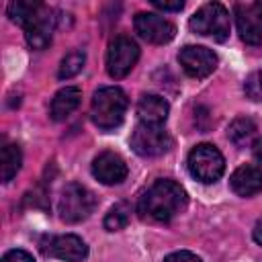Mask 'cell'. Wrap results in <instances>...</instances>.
<instances>
[{
  "label": "cell",
  "instance_id": "cell-17",
  "mask_svg": "<svg viewBox=\"0 0 262 262\" xmlns=\"http://www.w3.org/2000/svg\"><path fill=\"white\" fill-rule=\"evenodd\" d=\"M20 164H23L20 147L16 143H6L2 147V156H0V176H2V182H10L16 176V172L20 170Z\"/></svg>",
  "mask_w": 262,
  "mask_h": 262
},
{
  "label": "cell",
  "instance_id": "cell-23",
  "mask_svg": "<svg viewBox=\"0 0 262 262\" xmlns=\"http://www.w3.org/2000/svg\"><path fill=\"white\" fill-rule=\"evenodd\" d=\"M164 262H201V258L188 250H180V252H172L164 258Z\"/></svg>",
  "mask_w": 262,
  "mask_h": 262
},
{
  "label": "cell",
  "instance_id": "cell-16",
  "mask_svg": "<svg viewBox=\"0 0 262 262\" xmlns=\"http://www.w3.org/2000/svg\"><path fill=\"white\" fill-rule=\"evenodd\" d=\"M80 100H82L80 88H76V86L61 88L51 100V119L53 121H66L80 106Z\"/></svg>",
  "mask_w": 262,
  "mask_h": 262
},
{
  "label": "cell",
  "instance_id": "cell-1",
  "mask_svg": "<svg viewBox=\"0 0 262 262\" xmlns=\"http://www.w3.org/2000/svg\"><path fill=\"white\" fill-rule=\"evenodd\" d=\"M186 190L178 182L170 178H160L149 184L147 190L139 196L137 213L145 221L168 223L186 207Z\"/></svg>",
  "mask_w": 262,
  "mask_h": 262
},
{
  "label": "cell",
  "instance_id": "cell-25",
  "mask_svg": "<svg viewBox=\"0 0 262 262\" xmlns=\"http://www.w3.org/2000/svg\"><path fill=\"white\" fill-rule=\"evenodd\" d=\"M156 8H160V10H182V6H184V2L182 0H176V2H164V0H154L151 2Z\"/></svg>",
  "mask_w": 262,
  "mask_h": 262
},
{
  "label": "cell",
  "instance_id": "cell-27",
  "mask_svg": "<svg viewBox=\"0 0 262 262\" xmlns=\"http://www.w3.org/2000/svg\"><path fill=\"white\" fill-rule=\"evenodd\" d=\"M252 235H254V242L262 246V219H258V221H256V225H254V231H252Z\"/></svg>",
  "mask_w": 262,
  "mask_h": 262
},
{
  "label": "cell",
  "instance_id": "cell-11",
  "mask_svg": "<svg viewBox=\"0 0 262 262\" xmlns=\"http://www.w3.org/2000/svg\"><path fill=\"white\" fill-rule=\"evenodd\" d=\"M43 252L51 258H57V260L82 262L88 256V246L82 237H78L74 233H66V235L51 237L47 242V246H43Z\"/></svg>",
  "mask_w": 262,
  "mask_h": 262
},
{
  "label": "cell",
  "instance_id": "cell-10",
  "mask_svg": "<svg viewBox=\"0 0 262 262\" xmlns=\"http://www.w3.org/2000/svg\"><path fill=\"white\" fill-rule=\"evenodd\" d=\"M178 61L182 70L190 78H207L215 66H217V55L203 45H186L178 53Z\"/></svg>",
  "mask_w": 262,
  "mask_h": 262
},
{
  "label": "cell",
  "instance_id": "cell-26",
  "mask_svg": "<svg viewBox=\"0 0 262 262\" xmlns=\"http://www.w3.org/2000/svg\"><path fill=\"white\" fill-rule=\"evenodd\" d=\"M252 154H254V158L262 164V137H260V139H256V141L252 143Z\"/></svg>",
  "mask_w": 262,
  "mask_h": 262
},
{
  "label": "cell",
  "instance_id": "cell-21",
  "mask_svg": "<svg viewBox=\"0 0 262 262\" xmlns=\"http://www.w3.org/2000/svg\"><path fill=\"white\" fill-rule=\"evenodd\" d=\"M129 213H131V209H129V205H125V203H119V205L111 207V211H108L106 217H104V227H106L108 231H119V229H123V227L129 223Z\"/></svg>",
  "mask_w": 262,
  "mask_h": 262
},
{
  "label": "cell",
  "instance_id": "cell-24",
  "mask_svg": "<svg viewBox=\"0 0 262 262\" xmlns=\"http://www.w3.org/2000/svg\"><path fill=\"white\" fill-rule=\"evenodd\" d=\"M2 262H35L33 256L25 250H10L2 256Z\"/></svg>",
  "mask_w": 262,
  "mask_h": 262
},
{
  "label": "cell",
  "instance_id": "cell-20",
  "mask_svg": "<svg viewBox=\"0 0 262 262\" xmlns=\"http://www.w3.org/2000/svg\"><path fill=\"white\" fill-rule=\"evenodd\" d=\"M84 61H86V53L84 51H72L68 53L61 63H59V70H57V76L59 80H68V78H74L82 68H84Z\"/></svg>",
  "mask_w": 262,
  "mask_h": 262
},
{
  "label": "cell",
  "instance_id": "cell-15",
  "mask_svg": "<svg viewBox=\"0 0 262 262\" xmlns=\"http://www.w3.org/2000/svg\"><path fill=\"white\" fill-rule=\"evenodd\" d=\"M170 113V104L166 102V98L158 96V94H143L137 102V117L139 123L143 125H164Z\"/></svg>",
  "mask_w": 262,
  "mask_h": 262
},
{
  "label": "cell",
  "instance_id": "cell-12",
  "mask_svg": "<svg viewBox=\"0 0 262 262\" xmlns=\"http://www.w3.org/2000/svg\"><path fill=\"white\" fill-rule=\"evenodd\" d=\"M53 29H55V16H53V10L47 8V6L43 4L41 10H39V12L27 23V27H25L27 43H29L33 49H45V47L51 43Z\"/></svg>",
  "mask_w": 262,
  "mask_h": 262
},
{
  "label": "cell",
  "instance_id": "cell-19",
  "mask_svg": "<svg viewBox=\"0 0 262 262\" xmlns=\"http://www.w3.org/2000/svg\"><path fill=\"white\" fill-rule=\"evenodd\" d=\"M254 133H256V123L250 117H237L229 125V129H227V137L235 145H239V147H244L246 143H250V139L254 137Z\"/></svg>",
  "mask_w": 262,
  "mask_h": 262
},
{
  "label": "cell",
  "instance_id": "cell-22",
  "mask_svg": "<svg viewBox=\"0 0 262 262\" xmlns=\"http://www.w3.org/2000/svg\"><path fill=\"white\" fill-rule=\"evenodd\" d=\"M244 92L250 100H262V70L252 72L244 82Z\"/></svg>",
  "mask_w": 262,
  "mask_h": 262
},
{
  "label": "cell",
  "instance_id": "cell-4",
  "mask_svg": "<svg viewBox=\"0 0 262 262\" xmlns=\"http://www.w3.org/2000/svg\"><path fill=\"white\" fill-rule=\"evenodd\" d=\"M186 164H188V172L192 174V178L205 184L217 182L225 170V160L221 151L211 143H199L196 147H192Z\"/></svg>",
  "mask_w": 262,
  "mask_h": 262
},
{
  "label": "cell",
  "instance_id": "cell-3",
  "mask_svg": "<svg viewBox=\"0 0 262 262\" xmlns=\"http://www.w3.org/2000/svg\"><path fill=\"white\" fill-rule=\"evenodd\" d=\"M188 27L192 33L211 37L221 43L229 37V12L219 2H207L190 16Z\"/></svg>",
  "mask_w": 262,
  "mask_h": 262
},
{
  "label": "cell",
  "instance_id": "cell-13",
  "mask_svg": "<svg viewBox=\"0 0 262 262\" xmlns=\"http://www.w3.org/2000/svg\"><path fill=\"white\" fill-rule=\"evenodd\" d=\"M127 164L115 151H102L92 162V174L102 184H121L127 178Z\"/></svg>",
  "mask_w": 262,
  "mask_h": 262
},
{
  "label": "cell",
  "instance_id": "cell-18",
  "mask_svg": "<svg viewBox=\"0 0 262 262\" xmlns=\"http://www.w3.org/2000/svg\"><path fill=\"white\" fill-rule=\"evenodd\" d=\"M41 6H43V2H39V0H12L8 4V16L12 23L27 27V23L41 10Z\"/></svg>",
  "mask_w": 262,
  "mask_h": 262
},
{
  "label": "cell",
  "instance_id": "cell-2",
  "mask_svg": "<svg viewBox=\"0 0 262 262\" xmlns=\"http://www.w3.org/2000/svg\"><path fill=\"white\" fill-rule=\"evenodd\" d=\"M127 104H129L127 94L119 86H102L92 96L90 119L98 129L111 131L123 123Z\"/></svg>",
  "mask_w": 262,
  "mask_h": 262
},
{
  "label": "cell",
  "instance_id": "cell-6",
  "mask_svg": "<svg viewBox=\"0 0 262 262\" xmlns=\"http://www.w3.org/2000/svg\"><path fill=\"white\" fill-rule=\"evenodd\" d=\"M139 59V47L137 43L127 37V35H119L108 43V51H106V72L111 78H125L133 66Z\"/></svg>",
  "mask_w": 262,
  "mask_h": 262
},
{
  "label": "cell",
  "instance_id": "cell-9",
  "mask_svg": "<svg viewBox=\"0 0 262 262\" xmlns=\"http://www.w3.org/2000/svg\"><path fill=\"white\" fill-rule=\"evenodd\" d=\"M235 23L242 41L248 45L262 43V2L235 4Z\"/></svg>",
  "mask_w": 262,
  "mask_h": 262
},
{
  "label": "cell",
  "instance_id": "cell-8",
  "mask_svg": "<svg viewBox=\"0 0 262 262\" xmlns=\"http://www.w3.org/2000/svg\"><path fill=\"white\" fill-rule=\"evenodd\" d=\"M133 27L141 39H145L147 43H156V45L170 43L176 35V27L164 16L154 14V12H137L133 18Z\"/></svg>",
  "mask_w": 262,
  "mask_h": 262
},
{
  "label": "cell",
  "instance_id": "cell-14",
  "mask_svg": "<svg viewBox=\"0 0 262 262\" xmlns=\"http://www.w3.org/2000/svg\"><path fill=\"white\" fill-rule=\"evenodd\" d=\"M229 186L239 196H254L262 190V170L254 164H244L231 174Z\"/></svg>",
  "mask_w": 262,
  "mask_h": 262
},
{
  "label": "cell",
  "instance_id": "cell-5",
  "mask_svg": "<svg viewBox=\"0 0 262 262\" xmlns=\"http://www.w3.org/2000/svg\"><path fill=\"white\" fill-rule=\"evenodd\" d=\"M94 207H96V199L86 186L78 182H70L63 186L59 196V217L66 223L84 221L86 217H90Z\"/></svg>",
  "mask_w": 262,
  "mask_h": 262
},
{
  "label": "cell",
  "instance_id": "cell-7",
  "mask_svg": "<svg viewBox=\"0 0 262 262\" xmlns=\"http://www.w3.org/2000/svg\"><path fill=\"white\" fill-rule=\"evenodd\" d=\"M131 147L135 154H139L143 158H156L172 147V137L160 125L139 123L131 133Z\"/></svg>",
  "mask_w": 262,
  "mask_h": 262
}]
</instances>
